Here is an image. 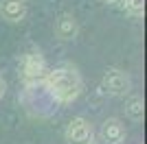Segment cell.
<instances>
[{
  "label": "cell",
  "instance_id": "1",
  "mask_svg": "<svg viewBox=\"0 0 147 144\" xmlns=\"http://www.w3.org/2000/svg\"><path fill=\"white\" fill-rule=\"evenodd\" d=\"M44 87L49 90V94L55 98L57 103L66 105L73 103L84 90V79H81L79 70L70 63H59L53 70L46 72L44 77Z\"/></svg>",
  "mask_w": 147,
  "mask_h": 144
},
{
  "label": "cell",
  "instance_id": "2",
  "mask_svg": "<svg viewBox=\"0 0 147 144\" xmlns=\"http://www.w3.org/2000/svg\"><path fill=\"white\" fill-rule=\"evenodd\" d=\"M20 72H22V79H24L26 83L44 81L46 72H49V66H46V59L40 53V48H29L20 57Z\"/></svg>",
  "mask_w": 147,
  "mask_h": 144
},
{
  "label": "cell",
  "instance_id": "3",
  "mask_svg": "<svg viewBox=\"0 0 147 144\" xmlns=\"http://www.w3.org/2000/svg\"><path fill=\"white\" fill-rule=\"evenodd\" d=\"M101 90L110 96H125L132 90V81L123 70L119 68H108L101 74Z\"/></svg>",
  "mask_w": 147,
  "mask_h": 144
},
{
  "label": "cell",
  "instance_id": "4",
  "mask_svg": "<svg viewBox=\"0 0 147 144\" xmlns=\"http://www.w3.org/2000/svg\"><path fill=\"white\" fill-rule=\"evenodd\" d=\"M64 138L68 144H92L94 142V131L86 118H73L66 125Z\"/></svg>",
  "mask_w": 147,
  "mask_h": 144
},
{
  "label": "cell",
  "instance_id": "5",
  "mask_svg": "<svg viewBox=\"0 0 147 144\" xmlns=\"http://www.w3.org/2000/svg\"><path fill=\"white\" fill-rule=\"evenodd\" d=\"M55 37L59 42H73L75 37L79 35V22L73 13H59L55 18Z\"/></svg>",
  "mask_w": 147,
  "mask_h": 144
},
{
  "label": "cell",
  "instance_id": "6",
  "mask_svg": "<svg viewBox=\"0 0 147 144\" xmlns=\"http://www.w3.org/2000/svg\"><path fill=\"white\" fill-rule=\"evenodd\" d=\"M99 140L103 144H121L125 140V125L119 118H108L101 122Z\"/></svg>",
  "mask_w": 147,
  "mask_h": 144
},
{
  "label": "cell",
  "instance_id": "7",
  "mask_svg": "<svg viewBox=\"0 0 147 144\" xmlns=\"http://www.w3.org/2000/svg\"><path fill=\"white\" fill-rule=\"evenodd\" d=\"M26 2L24 0H0V15L11 24H18L26 18Z\"/></svg>",
  "mask_w": 147,
  "mask_h": 144
},
{
  "label": "cell",
  "instance_id": "8",
  "mask_svg": "<svg viewBox=\"0 0 147 144\" xmlns=\"http://www.w3.org/2000/svg\"><path fill=\"white\" fill-rule=\"evenodd\" d=\"M125 114L129 120L134 122H141L143 116H145V103H143L141 96H129L127 103H125Z\"/></svg>",
  "mask_w": 147,
  "mask_h": 144
},
{
  "label": "cell",
  "instance_id": "9",
  "mask_svg": "<svg viewBox=\"0 0 147 144\" xmlns=\"http://www.w3.org/2000/svg\"><path fill=\"white\" fill-rule=\"evenodd\" d=\"M117 7L121 11L134 15V18H141L143 11H145V2L143 0H117Z\"/></svg>",
  "mask_w": 147,
  "mask_h": 144
},
{
  "label": "cell",
  "instance_id": "10",
  "mask_svg": "<svg viewBox=\"0 0 147 144\" xmlns=\"http://www.w3.org/2000/svg\"><path fill=\"white\" fill-rule=\"evenodd\" d=\"M5 92H7V83H5V79H2V74H0V98L5 96Z\"/></svg>",
  "mask_w": 147,
  "mask_h": 144
},
{
  "label": "cell",
  "instance_id": "11",
  "mask_svg": "<svg viewBox=\"0 0 147 144\" xmlns=\"http://www.w3.org/2000/svg\"><path fill=\"white\" fill-rule=\"evenodd\" d=\"M101 2H105V5H117V0H101Z\"/></svg>",
  "mask_w": 147,
  "mask_h": 144
}]
</instances>
